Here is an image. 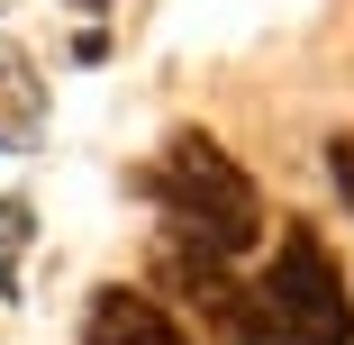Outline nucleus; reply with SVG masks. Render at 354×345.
I'll return each mask as SVG.
<instances>
[{
	"label": "nucleus",
	"instance_id": "obj_8",
	"mask_svg": "<svg viewBox=\"0 0 354 345\" xmlns=\"http://www.w3.org/2000/svg\"><path fill=\"white\" fill-rule=\"evenodd\" d=\"M0 10H10V0H0Z\"/></svg>",
	"mask_w": 354,
	"mask_h": 345
},
{
	"label": "nucleus",
	"instance_id": "obj_5",
	"mask_svg": "<svg viewBox=\"0 0 354 345\" xmlns=\"http://www.w3.org/2000/svg\"><path fill=\"white\" fill-rule=\"evenodd\" d=\"M28 236H37V209H28V200H0V300H19V263H28Z\"/></svg>",
	"mask_w": 354,
	"mask_h": 345
},
{
	"label": "nucleus",
	"instance_id": "obj_1",
	"mask_svg": "<svg viewBox=\"0 0 354 345\" xmlns=\"http://www.w3.org/2000/svg\"><path fill=\"white\" fill-rule=\"evenodd\" d=\"M146 191H155V209H164V227H173V245H191V254H245L254 236H263V191L209 146V136H173L164 146V164L146 173Z\"/></svg>",
	"mask_w": 354,
	"mask_h": 345
},
{
	"label": "nucleus",
	"instance_id": "obj_3",
	"mask_svg": "<svg viewBox=\"0 0 354 345\" xmlns=\"http://www.w3.org/2000/svg\"><path fill=\"white\" fill-rule=\"evenodd\" d=\"M46 136V82H37V55L19 37H0V155H28Z\"/></svg>",
	"mask_w": 354,
	"mask_h": 345
},
{
	"label": "nucleus",
	"instance_id": "obj_4",
	"mask_svg": "<svg viewBox=\"0 0 354 345\" xmlns=\"http://www.w3.org/2000/svg\"><path fill=\"white\" fill-rule=\"evenodd\" d=\"M91 345H191V336L164 318V300H146V291L109 282V291L91 300Z\"/></svg>",
	"mask_w": 354,
	"mask_h": 345
},
{
	"label": "nucleus",
	"instance_id": "obj_7",
	"mask_svg": "<svg viewBox=\"0 0 354 345\" xmlns=\"http://www.w3.org/2000/svg\"><path fill=\"white\" fill-rule=\"evenodd\" d=\"M82 10H100V0H82Z\"/></svg>",
	"mask_w": 354,
	"mask_h": 345
},
{
	"label": "nucleus",
	"instance_id": "obj_6",
	"mask_svg": "<svg viewBox=\"0 0 354 345\" xmlns=\"http://www.w3.org/2000/svg\"><path fill=\"white\" fill-rule=\"evenodd\" d=\"M327 182H336V200L354 209V136H336V146H327Z\"/></svg>",
	"mask_w": 354,
	"mask_h": 345
},
{
	"label": "nucleus",
	"instance_id": "obj_2",
	"mask_svg": "<svg viewBox=\"0 0 354 345\" xmlns=\"http://www.w3.org/2000/svg\"><path fill=\"white\" fill-rule=\"evenodd\" d=\"M236 345H354V291L309 227H281L272 272L236 309Z\"/></svg>",
	"mask_w": 354,
	"mask_h": 345
}]
</instances>
